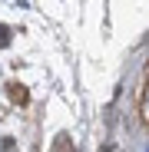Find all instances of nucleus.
Instances as JSON below:
<instances>
[{
  "label": "nucleus",
  "instance_id": "f257e3e1",
  "mask_svg": "<svg viewBox=\"0 0 149 152\" xmlns=\"http://www.w3.org/2000/svg\"><path fill=\"white\" fill-rule=\"evenodd\" d=\"M53 152H76V149H73V142H70L66 136H57V142H53Z\"/></svg>",
  "mask_w": 149,
  "mask_h": 152
},
{
  "label": "nucleus",
  "instance_id": "f03ea898",
  "mask_svg": "<svg viewBox=\"0 0 149 152\" xmlns=\"http://www.w3.org/2000/svg\"><path fill=\"white\" fill-rule=\"evenodd\" d=\"M10 96H13V99H17V103H27V89H20V86H17V83H13V86H10Z\"/></svg>",
  "mask_w": 149,
  "mask_h": 152
},
{
  "label": "nucleus",
  "instance_id": "7ed1b4c3",
  "mask_svg": "<svg viewBox=\"0 0 149 152\" xmlns=\"http://www.w3.org/2000/svg\"><path fill=\"white\" fill-rule=\"evenodd\" d=\"M7 43H10V30L4 27V23H0V46H7Z\"/></svg>",
  "mask_w": 149,
  "mask_h": 152
}]
</instances>
